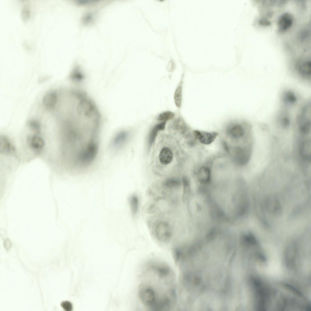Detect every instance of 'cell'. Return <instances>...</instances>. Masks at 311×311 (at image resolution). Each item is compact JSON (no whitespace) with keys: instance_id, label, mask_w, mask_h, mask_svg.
Here are the masks:
<instances>
[{"instance_id":"obj_16","label":"cell","mask_w":311,"mask_h":311,"mask_svg":"<svg viewBox=\"0 0 311 311\" xmlns=\"http://www.w3.org/2000/svg\"><path fill=\"white\" fill-rule=\"evenodd\" d=\"M282 101L287 105H292L297 101L296 97L294 93L291 91H285L282 96Z\"/></svg>"},{"instance_id":"obj_26","label":"cell","mask_w":311,"mask_h":311,"mask_svg":"<svg viewBox=\"0 0 311 311\" xmlns=\"http://www.w3.org/2000/svg\"><path fill=\"white\" fill-rule=\"evenodd\" d=\"M258 23L260 25L263 26H269L271 25V22L267 19L264 18L260 19L258 21Z\"/></svg>"},{"instance_id":"obj_9","label":"cell","mask_w":311,"mask_h":311,"mask_svg":"<svg viewBox=\"0 0 311 311\" xmlns=\"http://www.w3.org/2000/svg\"><path fill=\"white\" fill-rule=\"evenodd\" d=\"M296 70L301 77L306 79H310L311 73L310 60L300 61L296 65Z\"/></svg>"},{"instance_id":"obj_25","label":"cell","mask_w":311,"mask_h":311,"mask_svg":"<svg viewBox=\"0 0 311 311\" xmlns=\"http://www.w3.org/2000/svg\"><path fill=\"white\" fill-rule=\"evenodd\" d=\"M309 32L307 29H304L301 31L299 34V38L301 41H303L309 36Z\"/></svg>"},{"instance_id":"obj_24","label":"cell","mask_w":311,"mask_h":311,"mask_svg":"<svg viewBox=\"0 0 311 311\" xmlns=\"http://www.w3.org/2000/svg\"><path fill=\"white\" fill-rule=\"evenodd\" d=\"M60 305L62 308L66 311H71L72 310V304L69 301H63L61 303Z\"/></svg>"},{"instance_id":"obj_14","label":"cell","mask_w":311,"mask_h":311,"mask_svg":"<svg viewBox=\"0 0 311 311\" xmlns=\"http://www.w3.org/2000/svg\"><path fill=\"white\" fill-rule=\"evenodd\" d=\"M173 157V153L171 150L167 147H164L161 150L159 159L161 163L166 165L172 161Z\"/></svg>"},{"instance_id":"obj_1","label":"cell","mask_w":311,"mask_h":311,"mask_svg":"<svg viewBox=\"0 0 311 311\" xmlns=\"http://www.w3.org/2000/svg\"><path fill=\"white\" fill-rule=\"evenodd\" d=\"M175 273L167 264L149 263L142 275L138 294L142 303L148 310L168 311L176 304Z\"/></svg>"},{"instance_id":"obj_22","label":"cell","mask_w":311,"mask_h":311,"mask_svg":"<svg viewBox=\"0 0 311 311\" xmlns=\"http://www.w3.org/2000/svg\"><path fill=\"white\" fill-rule=\"evenodd\" d=\"M180 184L179 180L177 179L170 178L167 180L164 183L166 187L169 189H172L179 187Z\"/></svg>"},{"instance_id":"obj_7","label":"cell","mask_w":311,"mask_h":311,"mask_svg":"<svg viewBox=\"0 0 311 311\" xmlns=\"http://www.w3.org/2000/svg\"><path fill=\"white\" fill-rule=\"evenodd\" d=\"M249 152L246 149L237 147L235 148L234 153V159L235 162L241 165H245L250 159Z\"/></svg>"},{"instance_id":"obj_23","label":"cell","mask_w":311,"mask_h":311,"mask_svg":"<svg viewBox=\"0 0 311 311\" xmlns=\"http://www.w3.org/2000/svg\"><path fill=\"white\" fill-rule=\"evenodd\" d=\"M280 117V122L282 126L285 128L289 127L290 124V120L288 115L284 114Z\"/></svg>"},{"instance_id":"obj_10","label":"cell","mask_w":311,"mask_h":311,"mask_svg":"<svg viewBox=\"0 0 311 311\" xmlns=\"http://www.w3.org/2000/svg\"><path fill=\"white\" fill-rule=\"evenodd\" d=\"M244 133L243 127L239 123L231 124L227 130V135L231 138L234 139L241 138L244 135Z\"/></svg>"},{"instance_id":"obj_18","label":"cell","mask_w":311,"mask_h":311,"mask_svg":"<svg viewBox=\"0 0 311 311\" xmlns=\"http://www.w3.org/2000/svg\"><path fill=\"white\" fill-rule=\"evenodd\" d=\"M1 144V151L3 153H11L14 151V148L12 145L9 140L6 137L3 136Z\"/></svg>"},{"instance_id":"obj_17","label":"cell","mask_w":311,"mask_h":311,"mask_svg":"<svg viewBox=\"0 0 311 311\" xmlns=\"http://www.w3.org/2000/svg\"><path fill=\"white\" fill-rule=\"evenodd\" d=\"M183 82V81L181 80L175 91L174 95L175 104L178 108H180L181 106Z\"/></svg>"},{"instance_id":"obj_15","label":"cell","mask_w":311,"mask_h":311,"mask_svg":"<svg viewBox=\"0 0 311 311\" xmlns=\"http://www.w3.org/2000/svg\"><path fill=\"white\" fill-rule=\"evenodd\" d=\"M166 123V122L162 121L153 127L149 135V141L150 145H152L155 141L158 132L165 129Z\"/></svg>"},{"instance_id":"obj_19","label":"cell","mask_w":311,"mask_h":311,"mask_svg":"<svg viewBox=\"0 0 311 311\" xmlns=\"http://www.w3.org/2000/svg\"><path fill=\"white\" fill-rule=\"evenodd\" d=\"M309 142L308 141L302 142L300 148V153L302 158L306 160H310V155L309 153Z\"/></svg>"},{"instance_id":"obj_2","label":"cell","mask_w":311,"mask_h":311,"mask_svg":"<svg viewBox=\"0 0 311 311\" xmlns=\"http://www.w3.org/2000/svg\"><path fill=\"white\" fill-rule=\"evenodd\" d=\"M251 285L254 291L257 308L260 310L266 309L269 299V293L267 289L259 279L253 278L251 279Z\"/></svg>"},{"instance_id":"obj_11","label":"cell","mask_w":311,"mask_h":311,"mask_svg":"<svg viewBox=\"0 0 311 311\" xmlns=\"http://www.w3.org/2000/svg\"><path fill=\"white\" fill-rule=\"evenodd\" d=\"M128 138V133L122 131L116 133L113 137L111 144V148L117 150L119 149L126 141Z\"/></svg>"},{"instance_id":"obj_5","label":"cell","mask_w":311,"mask_h":311,"mask_svg":"<svg viewBox=\"0 0 311 311\" xmlns=\"http://www.w3.org/2000/svg\"><path fill=\"white\" fill-rule=\"evenodd\" d=\"M155 234L157 239L161 241H166L171 236V229L168 223L160 221L155 227Z\"/></svg>"},{"instance_id":"obj_3","label":"cell","mask_w":311,"mask_h":311,"mask_svg":"<svg viewBox=\"0 0 311 311\" xmlns=\"http://www.w3.org/2000/svg\"><path fill=\"white\" fill-rule=\"evenodd\" d=\"M26 141L29 148L36 154L41 153L45 146V141L40 134L33 133L28 135Z\"/></svg>"},{"instance_id":"obj_21","label":"cell","mask_w":311,"mask_h":311,"mask_svg":"<svg viewBox=\"0 0 311 311\" xmlns=\"http://www.w3.org/2000/svg\"><path fill=\"white\" fill-rule=\"evenodd\" d=\"M175 116L174 114L169 111H166L160 114L158 116L157 119L159 121H165L173 118Z\"/></svg>"},{"instance_id":"obj_13","label":"cell","mask_w":311,"mask_h":311,"mask_svg":"<svg viewBox=\"0 0 311 311\" xmlns=\"http://www.w3.org/2000/svg\"><path fill=\"white\" fill-rule=\"evenodd\" d=\"M57 101V95L55 91L50 92L44 96L43 103L45 107L48 109L53 108Z\"/></svg>"},{"instance_id":"obj_20","label":"cell","mask_w":311,"mask_h":311,"mask_svg":"<svg viewBox=\"0 0 311 311\" xmlns=\"http://www.w3.org/2000/svg\"><path fill=\"white\" fill-rule=\"evenodd\" d=\"M130 204L132 214L135 215L137 213L139 207V200L137 196L133 195L130 199Z\"/></svg>"},{"instance_id":"obj_12","label":"cell","mask_w":311,"mask_h":311,"mask_svg":"<svg viewBox=\"0 0 311 311\" xmlns=\"http://www.w3.org/2000/svg\"><path fill=\"white\" fill-rule=\"evenodd\" d=\"M197 178L198 181L203 185L208 184L211 178V173L210 168L207 166L201 167L197 173Z\"/></svg>"},{"instance_id":"obj_4","label":"cell","mask_w":311,"mask_h":311,"mask_svg":"<svg viewBox=\"0 0 311 311\" xmlns=\"http://www.w3.org/2000/svg\"><path fill=\"white\" fill-rule=\"evenodd\" d=\"M265 207L267 212L272 215L278 216L281 214V203L276 196L272 195L268 196L265 201Z\"/></svg>"},{"instance_id":"obj_6","label":"cell","mask_w":311,"mask_h":311,"mask_svg":"<svg viewBox=\"0 0 311 311\" xmlns=\"http://www.w3.org/2000/svg\"><path fill=\"white\" fill-rule=\"evenodd\" d=\"M193 135L201 143L209 145L214 140L218 134L215 132H209L195 130L193 132Z\"/></svg>"},{"instance_id":"obj_8","label":"cell","mask_w":311,"mask_h":311,"mask_svg":"<svg viewBox=\"0 0 311 311\" xmlns=\"http://www.w3.org/2000/svg\"><path fill=\"white\" fill-rule=\"evenodd\" d=\"M293 22V18L290 13L286 12L282 15L279 18L277 24L279 32H284L291 26Z\"/></svg>"}]
</instances>
